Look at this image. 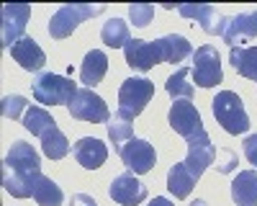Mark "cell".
<instances>
[{
	"instance_id": "83f0119b",
	"label": "cell",
	"mask_w": 257,
	"mask_h": 206,
	"mask_svg": "<svg viewBox=\"0 0 257 206\" xmlns=\"http://www.w3.org/2000/svg\"><path fill=\"white\" fill-rule=\"evenodd\" d=\"M178 11L185 18H196L206 34H216V26L211 24L213 21V6H180Z\"/></svg>"
},
{
	"instance_id": "1f68e13d",
	"label": "cell",
	"mask_w": 257,
	"mask_h": 206,
	"mask_svg": "<svg viewBox=\"0 0 257 206\" xmlns=\"http://www.w3.org/2000/svg\"><path fill=\"white\" fill-rule=\"evenodd\" d=\"M221 162H219V173H231L234 168H237V155L234 152H229V150H224L221 152Z\"/></svg>"
},
{
	"instance_id": "cb8c5ba5",
	"label": "cell",
	"mask_w": 257,
	"mask_h": 206,
	"mask_svg": "<svg viewBox=\"0 0 257 206\" xmlns=\"http://www.w3.org/2000/svg\"><path fill=\"white\" fill-rule=\"evenodd\" d=\"M188 77H190V70H188V67H178L173 75L167 77L165 90L170 93V98H173V100H190L193 85L188 82Z\"/></svg>"
},
{
	"instance_id": "52a82bcc",
	"label": "cell",
	"mask_w": 257,
	"mask_h": 206,
	"mask_svg": "<svg viewBox=\"0 0 257 206\" xmlns=\"http://www.w3.org/2000/svg\"><path fill=\"white\" fill-rule=\"evenodd\" d=\"M67 111L72 119L90 121V124H108V119H111V111L105 106V100L98 93H93L90 88H80L77 95L70 100Z\"/></svg>"
},
{
	"instance_id": "7c38bea8",
	"label": "cell",
	"mask_w": 257,
	"mask_h": 206,
	"mask_svg": "<svg viewBox=\"0 0 257 206\" xmlns=\"http://www.w3.org/2000/svg\"><path fill=\"white\" fill-rule=\"evenodd\" d=\"M216 144L211 142V137H208V132L206 134H201V137H196V139H188V155H185V168L196 175V180L206 173V168L208 165H213V160H216Z\"/></svg>"
},
{
	"instance_id": "4fadbf2b",
	"label": "cell",
	"mask_w": 257,
	"mask_h": 206,
	"mask_svg": "<svg viewBox=\"0 0 257 206\" xmlns=\"http://www.w3.org/2000/svg\"><path fill=\"white\" fill-rule=\"evenodd\" d=\"M108 196L121 206H139L147 198V185L132 173H121L111 180Z\"/></svg>"
},
{
	"instance_id": "5bb4252c",
	"label": "cell",
	"mask_w": 257,
	"mask_h": 206,
	"mask_svg": "<svg viewBox=\"0 0 257 206\" xmlns=\"http://www.w3.org/2000/svg\"><path fill=\"white\" fill-rule=\"evenodd\" d=\"M3 168H8L13 173H34V170H41V157L29 142L18 139L11 144V150L3 160Z\"/></svg>"
},
{
	"instance_id": "9c48e42d",
	"label": "cell",
	"mask_w": 257,
	"mask_h": 206,
	"mask_svg": "<svg viewBox=\"0 0 257 206\" xmlns=\"http://www.w3.org/2000/svg\"><path fill=\"white\" fill-rule=\"evenodd\" d=\"M216 34L226 41V47H242L247 39L257 36V11L244 13V16H226L216 24Z\"/></svg>"
},
{
	"instance_id": "277c9868",
	"label": "cell",
	"mask_w": 257,
	"mask_h": 206,
	"mask_svg": "<svg viewBox=\"0 0 257 206\" xmlns=\"http://www.w3.org/2000/svg\"><path fill=\"white\" fill-rule=\"evenodd\" d=\"M103 11V6H85V3H72V6H62L52 21H49V36L52 39H67L72 36V31L82 24V21H88L93 16H98Z\"/></svg>"
},
{
	"instance_id": "f546056e",
	"label": "cell",
	"mask_w": 257,
	"mask_h": 206,
	"mask_svg": "<svg viewBox=\"0 0 257 206\" xmlns=\"http://www.w3.org/2000/svg\"><path fill=\"white\" fill-rule=\"evenodd\" d=\"M155 16V6H142V3H132L128 6V21L137 26V29H147L149 26V21H152Z\"/></svg>"
},
{
	"instance_id": "44dd1931",
	"label": "cell",
	"mask_w": 257,
	"mask_h": 206,
	"mask_svg": "<svg viewBox=\"0 0 257 206\" xmlns=\"http://www.w3.org/2000/svg\"><path fill=\"white\" fill-rule=\"evenodd\" d=\"M24 127H26V132H31L34 137L41 139L49 129L57 127V121L52 119V114H49L47 109H41V106H29L26 114H24Z\"/></svg>"
},
{
	"instance_id": "8fae6325",
	"label": "cell",
	"mask_w": 257,
	"mask_h": 206,
	"mask_svg": "<svg viewBox=\"0 0 257 206\" xmlns=\"http://www.w3.org/2000/svg\"><path fill=\"white\" fill-rule=\"evenodd\" d=\"M31 18V6H3V24H0V47L11 49L24 39L26 24Z\"/></svg>"
},
{
	"instance_id": "8992f818",
	"label": "cell",
	"mask_w": 257,
	"mask_h": 206,
	"mask_svg": "<svg viewBox=\"0 0 257 206\" xmlns=\"http://www.w3.org/2000/svg\"><path fill=\"white\" fill-rule=\"evenodd\" d=\"M193 80H196L198 88H213L224 80L221 59H219L216 47L203 44L193 52Z\"/></svg>"
},
{
	"instance_id": "4dcf8cb0",
	"label": "cell",
	"mask_w": 257,
	"mask_h": 206,
	"mask_svg": "<svg viewBox=\"0 0 257 206\" xmlns=\"http://www.w3.org/2000/svg\"><path fill=\"white\" fill-rule=\"evenodd\" d=\"M244 157L249 160V165H254L257 168V134H249L247 139H244Z\"/></svg>"
},
{
	"instance_id": "7a4b0ae2",
	"label": "cell",
	"mask_w": 257,
	"mask_h": 206,
	"mask_svg": "<svg viewBox=\"0 0 257 206\" xmlns=\"http://www.w3.org/2000/svg\"><path fill=\"white\" fill-rule=\"evenodd\" d=\"M211 109H213V116H216V121L221 124L224 132L244 134L249 129V119H247V111H244V103L234 90L216 93V98L211 100Z\"/></svg>"
},
{
	"instance_id": "ba28073f",
	"label": "cell",
	"mask_w": 257,
	"mask_h": 206,
	"mask_svg": "<svg viewBox=\"0 0 257 206\" xmlns=\"http://www.w3.org/2000/svg\"><path fill=\"white\" fill-rule=\"evenodd\" d=\"M167 121L185 142L188 139H196L201 134H206V127H203V119L198 114V109L193 106L190 100H175L170 106V114H167Z\"/></svg>"
},
{
	"instance_id": "5b68a950",
	"label": "cell",
	"mask_w": 257,
	"mask_h": 206,
	"mask_svg": "<svg viewBox=\"0 0 257 206\" xmlns=\"http://www.w3.org/2000/svg\"><path fill=\"white\" fill-rule=\"evenodd\" d=\"M123 54H126V65L132 67V70H139V72L152 70L155 65H160V62H167L162 39H155V41L132 39L123 47Z\"/></svg>"
},
{
	"instance_id": "9a60e30c",
	"label": "cell",
	"mask_w": 257,
	"mask_h": 206,
	"mask_svg": "<svg viewBox=\"0 0 257 206\" xmlns=\"http://www.w3.org/2000/svg\"><path fill=\"white\" fill-rule=\"evenodd\" d=\"M72 155L75 160L82 165L85 170H98L100 165L108 160V147L95 139V137H82L75 142V147H72Z\"/></svg>"
},
{
	"instance_id": "ac0fdd59",
	"label": "cell",
	"mask_w": 257,
	"mask_h": 206,
	"mask_svg": "<svg viewBox=\"0 0 257 206\" xmlns=\"http://www.w3.org/2000/svg\"><path fill=\"white\" fill-rule=\"evenodd\" d=\"M105 72H108V57H105V52L93 49V52L85 54L82 65H80V80L85 82V85L95 88L98 82L105 77Z\"/></svg>"
},
{
	"instance_id": "603a6c76",
	"label": "cell",
	"mask_w": 257,
	"mask_h": 206,
	"mask_svg": "<svg viewBox=\"0 0 257 206\" xmlns=\"http://www.w3.org/2000/svg\"><path fill=\"white\" fill-rule=\"evenodd\" d=\"M100 39H103V44H105V47H111V49L126 47L128 41H132L126 21H123V18H111V21H105L103 29H100Z\"/></svg>"
},
{
	"instance_id": "d4e9b609",
	"label": "cell",
	"mask_w": 257,
	"mask_h": 206,
	"mask_svg": "<svg viewBox=\"0 0 257 206\" xmlns=\"http://www.w3.org/2000/svg\"><path fill=\"white\" fill-rule=\"evenodd\" d=\"M108 139L113 142L116 152L121 150V142L134 139V127H132V119L123 116L121 111H116V114L108 119Z\"/></svg>"
},
{
	"instance_id": "3957f363",
	"label": "cell",
	"mask_w": 257,
	"mask_h": 206,
	"mask_svg": "<svg viewBox=\"0 0 257 206\" xmlns=\"http://www.w3.org/2000/svg\"><path fill=\"white\" fill-rule=\"evenodd\" d=\"M155 95V82L147 77H128L118 88V111L128 119L139 116Z\"/></svg>"
},
{
	"instance_id": "e0dca14e",
	"label": "cell",
	"mask_w": 257,
	"mask_h": 206,
	"mask_svg": "<svg viewBox=\"0 0 257 206\" xmlns=\"http://www.w3.org/2000/svg\"><path fill=\"white\" fill-rule=\"evenodd\" d=\"M231 198L237 206H257V170H242L231 180Z\"/></svg>"
},
{
	"instance_id": "7402d4cb",
	"label": "cell",
	"mask_w": 257,
	"mask_h": 206,
	"mask_svg": "<svg viewBox=\"0 0 257 206\" xmlns=\"http://www.w3.org/2000/svg\"><path fill=\"white\" fill-rule=\"evenodd\" d=\"M34 201L39 206H62L64 193H62V188L52 178H47L44 173H41L39 180H36V185H34Z\"/></svg>"
},
{
	"instance_id": "484cf974",
	"label": "cell",
	"mask_w": 257,
	"mask_h": 206,
	"mask_svg": "<svg viewBox=\"0 0 257 206\" xmlns=\"http://www.w3.org/2000/svg\"><path fill=\"white\" fill-rule=\"evenodd\" d=\"M41 152H44L49 160H62L64 155L70 152V142L59 132V127L49 129L44 137H41Z\"/></svg>"
},
{
	"instance_id": "f1b7e54d",
	"label": "cell",
	"mask_w": 257,
	"mask_h": 206,
	"mask_svg": "<svg viewBox=\"0 0 257 206\" xmlns=\"http://www.w3.org/2000/svg\"><path fill=\"white\" fill-rule=\"evenodd\" d=\"M29 109V103L24 95H18V93H11L3 98V103H0V111H3L6 119H21V114H26Z\"/></svg>"
},
{
	"instance_id": "ffe728a7",
	"label": "cell",
	"mask_w": 257,
	"mask_h": 206,
	"mask_svg": "<svg viewBox=\"0 0 257 206\" xmlns=\"http://www.w3.org/2000/svg\"><path fill=\"white\" fill-rule=\"evenodd\" d=\"M229 62L242 77L257 82V47H234V49H229Z\"/></svg>"
},
{
	"instance_id": "836d02e7",
	"label": "cell",
	"mask_w": 257,
	"mask_h": 206,
	"mask_svg": "<svg viewBox=\"0 0 257 206\" xmlns=\"http://www.w3.org/2000/svg\"><path fill=\"white\" fill-rule=\"evenodd\" d=\"M149 206H175V203L170 201V198H165V196H157V198H152V203H149Z\"/></svg>"
},
{
	"instance_id": "d6a6232c",
	"label": "cell",
	"mask_w": 257,
	"mask_h": 206,
	"mask_svg": "<svg viewBox=\"0 0 257 206\" xmlns=\"http://www.w3.org/2000/svg\"><path fill=\"white\" fill-rule=\"evenodd\" d=\"M70 206H98V203H95V198L88 196V193H72Z\"/></svg>"
},
{
	"instance_id": "30bf717a",
	"label": "cell",
	"mask_w": 257,
	"mask_h": 206,
	"mask_svg": "<svg viewBox=\"0 0 257 206\" xmlns=\"http://www.w3.org/2000/svg\"><path fill=\"white\" fill-rule=\"evenodd\" d=\"M118 157L121 162L126 165L128 170H132L134 175H144L155 168V162H157V152L155 147L149 144L147 139H128L126 144H121V150H118Z\"/></svg>"
},
{
	"instance_id": "d6986e66",
	"label": "cell",
	"mask_w": 257,
	"mask_h": 206,
	"mask_svg": "<svg viewBox=\"0 0 257 206\" xmlns=\"http://www.w3.org/2000/svg\"><path fill=\"white\" fill-rule=\"evenodd\" d=\"M193 185H196V175L185 168V162H175L173 168H170V173H167L170 193H173L175 198H188L190 191H193Z\"/></svg>"
},
{
	"instance_id": "2e32d148",
	"label": "cell",
	"mask_w": 257,
	"mask_h": 206,
	"mask_svg": "<svg viewBox=\"0 0 257 206\" xmlns=\"http://www.w3.org/2000/svg\"><path fill=\"white\" fill-rule=\"evenodd\" d=\"M11 57H13L26 72H39L41 67L47 65L44 49H41V47L36 44V39H31V36H24L18 44H13V47H11Z\"/></svg>"
},
{
	"instance_id": "4316f807",
	"label": "cell",
	"mask_w": 257,
	"mask_h": 206,
	"mask_svg": "<svg viewBox=\"0 0 257 206\" xmlns=\"http://www.w3.org/2000/svg\"><path fill=\"white\" fill-rule=\"evenodd\" d=\"M162 44H165V57L167 62H183L188 57H193V47H190V41L180 34H167L162 36Z\"/></svg>"
},
{
	"instance_id": "e575fe53",
	"label": "cell",
	"mask_w": 257,
	"mask_h": 206,
	"mask_svg": "<svg viewBox=\"0 0 257 206\" xmlns=\"http://www.w3.org/2000/svg\"><path fill=\"white\" fill-rule=\"evenodd\" d=\"M190 206H208V203H206V201H203V198H196V201H193V203H190Z\"/></svg>"
},
{
	"instance_id": "6da1fadb",
	"label": "cell",
	"mask_w": 257,
	"mask_h": 206,
	"mask_svg": "<svg viewBox=\"0 0 257 206\" xmlns=\"http://www.w3.org/2000/svg\"><path fill=\"white\" fill-rule=\"evenodd\" d=\"M34 98L41 106H70V100L77 95V85L70 77H62L54 72H41L34 82H31Z\"/></svg>"
}]
</instances>
